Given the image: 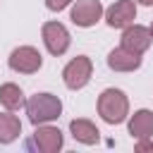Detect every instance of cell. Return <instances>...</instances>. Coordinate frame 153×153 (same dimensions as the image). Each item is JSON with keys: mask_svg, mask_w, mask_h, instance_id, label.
<instances>
[{"mask_svg": "<svg viewBox=\"0 0 153 153\" xmlns=\"http://www.w3.org/2000/svg\"><path fill=\"white\" fill-rule=\"evenodd\" d=\"M0 105H2L5 110H10V112H14V110H19V108H26L24 91H22L17 84H12V81L2 84V86H0Z\"/></svg>", "mask_w": 153, "mask_h": 153, "instance_id": "13", "label": "cell"}, {"mask_svg": "<svg viewBox=\"0 0 153 153\" xmlns=\"http://www.w3.org/2000/svg\"><path fill=\"white\" fill-rule=\"evenodd\" d=\"M19 134H22L19 117H14L10 110L0 112V143H12L14 139H19Z\"/></svg>", "mask_w": 153, "mask_h": 153, "instance_id": "14", "label": "cell"}, {"mask_svg": "<svg viewBox=\"0 0 153 153\" xmlns=\"http://www.w3.org/2000/svg\"><path fill=\"white\" fill-rule=\"evenodd\" d=\"M129 134L131 139H151L153 136V112L151 110H136L129 117Z\"/></svg>", "mask_w": 153, "mask_h": 153, "instance_id": "11", "label": "cell"}, {"mask_svg": "<svg viewBox=\"0 0 153 153\" xmlns=\"http://www.w3.org/2000/svg\"><path fill=\"white\" fill-rule=\"evenodd\" d=\"M153 43V36H151V29L148 26H141V24H129L127 29H122V48H127L129 53H136V55H143Z\"/></svg>", "mask_w": 153, "mask_h": 153, "instance_id": "8", "label": "cell"}, {"mask_svg": "<svg viewBox=\"0 0 153 153\" xmlns=\"http://www.w3.org/2000/svg\"><path fill=\"white\" fill-rule=\"evenodd\" d=\"M26 115L33 127L48 124L62 115V100L53 93H33L26 100Z\"/></svg>", "mask_w": 153, "mask_h": 153, "instance_id": "2", "label": "cell"}, {"mask_svg": "<svg viewBox=\"0 0 153 153\" xmlns=\"http://www.w3.org/2000/svg\"><path fill=\"white\" fill-rule=\"evenodd\" d=\"M69 2H74V0H45V7H48L50 12H60V10H65Z\"/></svg>", "mask_w": 153, "mask_h": 153, "instance_id": "15", "label": "cell"}, {"mask_svg": "<svg viewBox=\"0 0 153 153\" xmlns=\"http://www.w3.org/2000/svg\"><path fill=\"white\" fill-rule=\"evenodd\" d=\"M105 10L100 5V0H74V7H72V22L81 29H88V26H96L100 19H103Z\"/></svg>", "mask_w": 153, "mask_h": 153, "instance_id": "7", "label": "cell"}, {"mask_svg": "<svg viewBox=\"0 0 153 153\" xmlns=\"http://www.w3.org/2000/svg\"><path fill=\"white\" fill-rule=\"evenodd\" d=\"M136 19V2L134 0H115L105 10V22L112 29H127Z\"/></svg>", "mask_w": 153, "mask_h": 153, "instance_id": "9", "label": "cell"}, {"mask_svg": "<svg viewBox=\"0 0 153 153\" xmlns=\"http://www.w3.org/2000/svg\"><path fill=\"white\" fill-rule=\"evenodd\" d=\"M41 36H43V45H45V50L50 55L60 57V55H65L69 50L72 36H69V31H67L65 24H60V22H45L41 26Z\"/></svg>", "mask_w": 153, "mask_h": 153, "instance_id": "5", "label": "cell"}, {"mask_svg": "<svg viewBox=\"0 0 153 153\" xmlns=\"http://www.w3.org/2000/svg\"><path fill=\"white\" fill-rule=\"evenodd\" d=\"M98 115L108 124H122L129 115V98L120 88H105L98 96Z\"/></svg>", "mask_w": 153, "mask_h": 153, "instance_id": "1", "label": "cell"}, {"mask_svg": "<svg viewBox=\"0 0 153 153\" xmlns=\"http://www.w3.org/2000/svg\"><path fill=\"white\" fill-rule=\"evenodd\" d=\"M69 131H72V136H74L79 143H86V146H93V143H98V139H100L98 127H96L91 120H84V117L72 120V122H69Z\"/></svg>", "mask_w": 153, "mask_h": 153, "instance_id": "12", "label": "cell"}, {"mask_svg": "<svg viewBox=\"0 0 153 153\" xmlns=\"http://www.w3.org/2000/svg\"><path fill=\"white\" fill-rule=\"evenodd\" d=\"M151 36H153V24H151Z\"/></svg>", "mask_w": 153, "mask_h": 153, "instance_id": "18", "label": "cell"}, {"mask_svg": "<svg viewBox=\"0 0 153 153\" xmlns=\"http://www.w3.org/2000/svg\"><path fill=\"white\" fill-rule=\"evenodd\" d=\"M7 65L17 74H36L41 69V65H43V55L33 45H19V48H14L10 53Z\"/></svg>", "mask_w": 153, "mask_h": 153, "instance_id": "6", "label": "cell"}, {"mask_svg": "<svg viewBox=\"0 0 153 153\" xmlns=\"http://www.w3.org/2000/svg\"><path fill=\"white\" fill-rule=\"evenodd\" d=\"M91 76H93V62H91V57H86V55H76V57L69 60V62L65 65V69H62V81H65V86H67L69 91L84 88V86L91 81Z\"/></svg>", "mask_w": 153, "mask_h": 153, "instance_id": "4", "label": "cell"}, {"mask_svg": "<svg viewBox=\"0 0 153 153\" xmlns=\"http://www.w3.org/2000/svg\"><path fill=\"white\" fill-rule=\"evenodd\" d=\"M134 148H136V153H143V151H153V141H151V139H141V141H139Z\"/></svg>", "mask_w": 153, "mask_h": 153, "instance_id": "16", "label": "cell"}, {"mask_svg": "<svg viewBox=\"0 0 153 153\" xmlns=\"http://www.w3.org/2000/svg\"><path fill=\"white\" fill-rule=\"evenodd\" d=\"M62 146H65V134L50 124H38L31 139L24 143L26 151H36V153H57Z\"/></svg>", "mask_w": 153, "mask_h": 153, "instance_id": "3", "label": "cell"}, {"mask_svg": "<svg viewBox=\"0 0 153 153\" xmlns=\"http://www.w3.org/2000/svg\"><path fill=\"white\" fill-rule=\"evenodd\" d=\"M108 67L112 72H134L141 67V55L136 53H129L127 48H112L108 53Z\"/></svg>", "mask_w": 153, "mask_h": 153, "instance_id": "10", "label": "cell"}, {"mask_svg": "<svg viewBox=\"0 0 153 153\" xmlns=\"http://www.w3.org/2000/svg\"><path fill=\"white\" fill-rule=\"evenodd\" d=\"M139 5H146V7H153V0H136Z\"/></svg>", "mask_w": 153, "mask_h": 153, "instance_id": "17", "label": "cell"}]
</instances>
